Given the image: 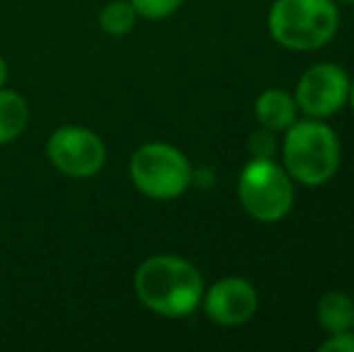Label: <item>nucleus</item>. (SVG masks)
I'll list each match as a JSON object with an SVG mask.
<instances>
[{
  "instance_id": "9d476101",
  "label": "nucleus",
  "mask_w": 354,
  "mask_h": 352,
  "mask_svg": "<svg viewBox=\"0 0 354 352\" xmlns=\"http://www.w3.org/2000/svg\"><path fill=\"white\" fill-rule=\"evenodd\" d=\"M29 123V106L22 94L0 87V145H10L24 133Z\"/></svg>"
},
{
  "instance_id": "7ed1b4c3",
  "label": "nucleus",
  "mask_w": 354,
  "mask_h": 352,
  "mask_svg": "<svg viewBox=\"0 0 354 352\" xmlns=\"http://www.w3.org/2000/svg\"><path fill=\"white\" fill-rule=\"evenodd\" d=\"M284 167L304 186H321L340 167V142L321 121H294L284 138Z\"/></svg>"
},
{
  "instance_id": "f03ea898",
  "label": "nucleus",
  "mask_w": 354,
  "mask_h": 352,
  "mask_svg": "<svg viewBox=\"0 0 354 352\" xmlns=\"http://www.w3.org/2000/svg\"><path fill=\"white\" fill-rule=\"evenodd\" d=\"M270 34L292 51H316L337 32L340 15L333 0H275Z\"/></svg>"
},
{
  "instance_id": "20e7f679",
  "label": "nucleus",
  "mask_w": 354,
  "mask_h": 352,
  "mask_svg": "<svg viewBox=\"0 0 354 352\" xmlns=\"http://www.w3.org/2000/svg\"><path fill=\"white\" fill-rule=\"evenodd\" d=\"M131 178L136 188L154 201H174L193 181L191 162L167 142H145L131 157Z\"/></svg>"
},
{
  "instance_id": "6e6552de",
  "label": "nucleus",
  "mask_w": 354,
  "mask_h": 352,
  "mask_svg": "<svg viewBox=\"0 0 354 352\" xmlns=\"http://www.w3.org/2000/svg\"><path fill=\"white\" fill-rule=\"evenodd\" d=\"M205 314L219 326L246 324L258 309V295L243 277H224L203 295Z\"/></svg>"
},
{
  "instance_id": "423d86ee",
  "label": "nucleus",
  "mask_w": 354,
  "mask_h": 352,
  "mask_svg": "<svg viewBox=\"0 0 354 352\" xmlns=\"http://www.w3.org/2000/svg\"><path fill=\"white\" fill-rule=\"evenodd\" d=\"M48 162L71 178H89L106 165V145L89 128L63 126L51 133L46 142Z\"/></svg>"
},
{
  "instance_id": "1a4fd4ad",
  "label": "nucleus",
  "mask_w": 354,
  "mask_h": 352,
  "mask_svg": "<svg viewBox=\"0 0 354 352\" xmlns=\"http://www.w3.org/2000/svg\"><path fill=\"white\" fill-rule=\"evenodd\" d=\"M297 102L282 89H268L256 102V118L268 131H287L297 121Z\"/></svg>"
},
{
  "instance_id": "9b49d317",
  "label": "nucleus",
  "mask_w": 354,
  "mask_h": 352,
  "mask_svg": "<svg viewBox=\"0 0 354 352\" xmlns=\"http://www.w3.org/2000/svg\"><path fill=\"white\" fill-rule=\"evenodd\" d=\"M318 324L328 333H342L350 331L354 324V302L342 292H328L318 302Z\"/></svg>"
},
{
  "instance_id": "2eb2a0df",
  "label": "nucleus",
  "mask_w": 354,
  "mask_h": 352,
  "mask_svg": "<svg viewBox=\"0 0 354 352\" xmlns=\"http://www.w3.org/2000/svg\"><path fill=\"white\" fill-rule=\"evenodd\" d=\"M323 352H354V333L342 331V333H333L330 340L321 345Z\"/></svg>"
},
{
  "instance_id": "dca6fc26",
  "label": "nucleus",
  "mask_w": 354,
  "mask_h": 352,
  "mask_svg": "<svg viewBox=\"0 0 354 352\" xmlns=\"http://www.w3.org/2000/svg\"><path fill=\"white\" fill-rule=\"evenodd\" d=\"M5 80H8V63H5V58L0 56V87L5 85Z\"/></svg>"
},
{
  "instance_id": "39448f33",
  "label": "nucleus",
  "mask_w": 354,
  "mask_h": 352,
  "mask_svg": "<svg viewBox=\"0 0 354 352\" xmlns=\"http://www.w3.org/2000/svg\"><path fill=\"white\" fill-rule=\"evenodd\" d=\"M239 201L258 222H277L292 210L294 188L287 172L270 160H253L239 178Z\"/></svg>"
},
{
  "instance_id": "f3484780",
  "label": "nucleus",
  "mask_w": 354,
  "mask_h": 352,
  "mask_svg": "<svg viewBox=\"0 0 354 352\" xmlns=\"http://www.w3.org/2000/svg\"><path fill=\"white\" fill-rule=\"evenodd\" d=\"M350 99H352V109H354V85L350 87Z\"/></svg>"
},
{
  "instance_id": "a211bd4d",
  "label": "nucleus",
  "mask_w": 354,
  "mask_h": 352,
  "mask_svg": "<svg viewBox=\"0 0 354 352\" xmlns=\"http://www.w3.org/2000/svg\"><path fill=\"white\" fill-rule=\"evenodd\" d=\"M345 3H354V0H345Z\"/></svg>"
},
{
  "instance_id": "f8f14e48",
  "label": "nucleus",
  "mask_w": 354,
  "mask_h": 352,
  "mask_svg": "<svg viewBox=\"0 0 354 352\" xmlns=\"http://www.w3.org/2000/svg\"><path fill=\"white\" fill-rule=\"evenodd\" d=\"M138 12L131 0H111L99 12V27L111 37H123L136 27Z\"/></svg>"
},
{
  "instance_id": "4468645a",
  "label": "nucleus",
  "mask_w": 354,
  "mask_h": 352,
  "mask_svg": "<svg viewBox=\"0 0 354 352\" xmlns=\"http://www.w3.org/2000/svg\"><path fill=\"white\" fill-rule=\"evenodd\" d=\"M251 150H253V157H256V160H270L272 152H275V140H272V136L268 133V128L263 133H256V136H253Z\"/></svg>"
},
{
  "instance_id": "ddd939ff",
  "label": "nucleus",
  "mask_w": 354,
  "mask_h": 352,
  "mask_svg": "<svg viewBox=\"0 0 354 352\" xmlns=\"http://www.w3.org/2000/svg\"><path fill=\"white\" fill-rule=\"evenodd\" d=\"M136 12L147 19H164L181 8L183 0H131Z\"/></svg>"
},
{
  "instance_id": "f257e3e1",
  "label": "nucleus",
  "mask_w": 354,
  "mask_h": 352,
  "mask_svg": "<svg viewBox=\"0 0 354 352\" xmlns=\"http://www.w3.org/2000/svg\"><path fill=\"white\" fill-rule=\"evenodd\" d=\"M138 299L149 311L167 319H181L203 302V277L198 268L178 256H149L133 277Z\"/></svg>"
},
{
  "instance_id": "0eeeda50",
  "label": "nucleus",
  "mask_w": 354,
  "mask_h": 352,
  "mask_svg": "<svg viewBox=\"0 0 354 352\" xmlns=\"http://www.w3.org/2000/svg\"><path fill=\"white\" fill-rule=\"evenodd\" d=\"M350 97V77L340 66L318 63L308 68L297 85V106L311 118H326L340 111Z\"/></svg>"
}]
</instances>
